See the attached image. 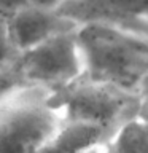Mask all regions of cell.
<instances>
[{"label":"cell","mask_w":148,"mask_h":153,"mask_svg":"<svg viewBox=\"0 0 148 153\" xmlns=\"http://www.w3.org/2000/svg\"><path fill=\"white\" fill-rule=\"evenodd\" d=\"M84 74L135 93L148 76V35L104 22L76 29Z\"/></svg>","instance_id":"6da1fadb"},{"label":"cell","mask_w":148,"mask_h":153,"mask_svg":"<svg viewBox=\"0 0 148 153\" xmlns=\"http://www.w3.org/2000/svg\"><path fill=\"white\" fill-rule=\"evenodd\" d=\"M62 121L51 89L19 81L0 88V153H37Z\"/></svg>","instance_id":"7a4b0ae2"},{"label":"cell","mask_w":148,"mask_h":153,"mask_svg":"<svg viewBox=\"0 0 148 153\" xmlns=\"http://www.w3.org/2000/svg\"><path fill=\"white\" fill-rule=\"evenodd\" d=\"M53 99L64 120L97 124L115 134L137 112L135 93L86 75L54 89Z\"/></svg>","instance_id":"3957f363"},{"label":"cell","mask_w":148,"mask_h":153,"mask_svg":"<svg viewBox=\"0 0 148 153\" xmlns=\"http://www.w3.org/2000/svg\"><path fill=\"white\" fill-rule=\"evenodd\" d=\"M76 29L18 53L11 64L16 81L54 91L80 78L84 65Z\"/></svg>","instance_id":"277c9868"},{"label":"cell","mask_w":148,"mask_h":153,"mask_svg":"<svg viewBox=\"0 0 148 153\" xmlns=\"http://www.w3.org/2000/svg\"><path fill=\"white\" fill-rule=\"evenodd\" d=\"M57 10L78 26L104 22L148 35V0H62Z\"/></svg>","instance_id":"5b68a950"},{"label":"cell","mask_w":148,"mask_h":153,"mask_svg":"<svg viewBox=\"0 0 148 153\" xmlns=\"http://www.w3.org/2000/svg\"><path fill=\"white\" fill-rule=\"evenodd\" d=\"M10 40L16 53L32 48L59 33L73 30L78 24L57 8H45L29 3L7 21Z\"/></svg>","instance_id":"8992f818"},{"label":"cell","mask_w":148,"mask_h":153,"mask_svg":"<svg viewBox=\"0 0 148 153\" xmlns=\"http://www.w3.org/2000/svg\"><path fill=\"white\" fill-rule=\"evenodd\" d=\"M113 136L115 132L97 124L64 120L37 153H84L91 148L107 145Z\"/></svg>","instance_id":"52a82bcc"},{"label":"cell","mask_w":148,"mask_h":153,"mask_svg":"<svg viewBox=\"0 0 148 153\" xmlns=\"http://www.w3.org/2000/svg\"><path fill=\"white\" fill-rule=\"evenodd\" d=\"M108 153H148V123L134 118L107 143Z\"/></svg>","instance_id":"ba28073f"},{"label":"cell","mask_w":148,"mask_h":153,"mask_svg":"<svg viewBox=\"0 0 148 153\" xmlns=\"http://www.w3.org/2000/svg\"><path fill=\"white\" fill-rule=\"evenodd\" d=\"M16 56H18V53L14 50L11 40H10L7 21L0 16V65H3V67L11 65L13 61L16 59Z\"/></svg>","instance_id":"9c48e42d"},{"label":"cell","mask_w":148,"mask_h":153,"mask_svg":"<svg viewBox=\"0 0 148 153\" xmlns=\"http://www.w3.org/2000/svg\"><path fill=\"white\" fill-rule=\"evenodd\" d=\"M137 94V112L135 118L148 123V76L142 81V85L135 91Z\"/></svg>","instance_id":"30bf717a"},{"label":"cell","mask_w":148,"mask_h":153,"mask_svg":"<svg viewBox=\"0 0 148 153\" xmlns=\"http://www.w3.org/2000/svg\"><path fill=\"white\" fill-rule=\"evenodd\" d=\"M29 5V0H0V16L8 21L13 14Z\"/></svg>","instance_id":"8fae6325"},{"label":"cell","mask_w":148,"mask_h":153,"mask_svg":"<svg viewBox=\"0 0 148 153\" xmlns=\"http://www.w3.org/2000/svg\"><path fill=\"white\" fill-rule=\"evenodd\" d=\"M14 81H16V78L13 76L11 65H8V67L0 65V88H3V86H7V85H11Z\"/></svg>","instance_id":"7c38bea8"},{"label":"cell","mask_w":148,"mask_h":153,"mask_svg":"<svg viewBox=\"0 0 148 153\" xmlns=\"http://www.w3.org/2000/svg\"><path fill=\"white\" fill-rule=\"evenodd\" d=\"M29 3L37 5V7H45V8H59L62 0H29Z\"/></svg>","instance_id":"4fadbf2b"},{"label":"cell","mask_w":148,"mask_h":153,"mask_svg":"<svg viewBox=\"0 0 148 153\" xmlns=\"http://www.w3.org/2000/svg\"><path fill=\"white\" fill-rule=\"evenodd\" d=\"M84 153H108V152H107V145H100V147L91 148V150L84 152Z\"/></svg>","instance_id":"5bb4252c"}]
</instances>
